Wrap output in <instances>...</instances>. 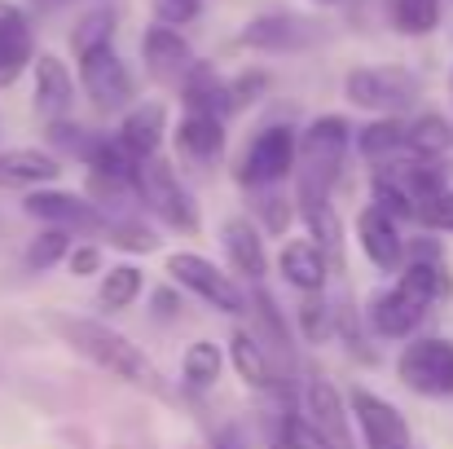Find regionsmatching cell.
<instances>
[{
  "mask_svg": "<svg viewBox=\"0 0 453 449\" xmlns=\"http://www.w3.org/2000/svg\"><path fill=\"white\" fill-rule=\"evenodd\" d=\"M44 330H53V335H58V344H66L75 357L93 361L97 370H106V375L124 379L128 388L172 401V388L163 383L158 366H154L150 357H146V352H142L124 330H115V326H106V321H97V317L62 313V308H49V313H44Z\"/></svg>",
  "mask_w": 453,
  "mask_h": 449,
  "instance_id": "obj_1",
  "label": "cell"
},
{
  "mask_svg": "<svg viewBox=\"0 0 453 449\" xmlns=\"http://www.w3.org/2000/svg\"><path fill=\"white\" fill-rule=\"evenodd\" d=\"M352 150V124L343 115H317L300 128V159H296V203H326L343 176Z\"/></svg>",
  "mask_w": 453,
  "mask_h": 449,
  "instance_id": "obj_2",
  "label": "cell"
},
{
  "mask_svg": "<svg viewBox=\"0 0 453 449\" xmlns=\"http://www.w3.org/2000/svg\"><path fill=\"white\" fill-rule=\"evenodd\" d=\"M133 190H137L142 212H150L158 225H167V229H176V234H189V238L203 229V216H198L194 194L185 190V181L176 176V167H172L163 154H154V159H142V163H137V181H133Z\"/></svg>",
  "mask_w": 453,
  "mask_h": 449,
  "instance_id": "obj_3",
  "label": "cell"
},
{
  "mask_svg": "<svg viewBox=\"0 0 453 449\" xmlns=\"http://www.w3.org/2000/svg\"><path fill=\"white\" fill-rule=\"evenodd\" d=\"M343 97H348V106L370 111V115H405V111L418 106L423 80H418V71L396 66V62L352 66V71L343 75Z\"/></svg>",
  "mask_w": 453,
  "mask_h": 449,
  "instance_id": "obj_4",
  "label": "cell"
},
{
  "mask_svg": "<svg viewBox=\"0 0 453 449\" xmlns=\"http://www.w3.org/2000/svg\"><path fill=\"white\" fill-rule=\"evenodd\" d=\"M163 274H167V283H176L180 291L198 296L207 308H216L225 317H247L251 313V296L242 291V283L234 274H225L216 260L198 256V252H172Z\"/></svg>",
  "mask_w": 453,
  "mask_h": 449,
  "instance_id": "obj_5",
  "label": "cell"
},
{
  "mask_svg": "<svg viewBox=\"0 0 453 449\" xmlns=\"http://www.w3.org/2000/svg\"><path fill=\"white\" fill-rule=\"evenodd\" d=\"M296 159H300V128L291 124H265L234 167V181L242 190H273L287 185L296 176Z\"/></svg>",
  "mask_w": 453,
  "mask_h": 449,
  "instance_id": "obj_6",
  "label": "cell"
},
{
  "mask_svg": "<svg viewBox=\"0 0 453 449\" xmlns=\"http://www.w3.org/2000/svg\"><path fill=\"white\" fill-rule=\"evenodd\" d=\"M75 66H80V89H84V97L97 115H124L137 102V80H133V71H128V62L119 58L115 44L75 58Z\"/></svg>",
  "mask_w": 453,
  "mask_h": 449,
  "instance_id": "obj_7",
  "label": "cell"
},
{
  "mask_svg": "<svg viewBox=\"0 0 453 449\" xmlns=\"http://www.w3.org/2000/svg\"><path fill=\"white\" fill-rule=\"evenodd\" d=\"M396 379L418 397H453V339L414 335L396 352Z\"/></svg>",
  "mask_w": 453,
  "mask_h": 449,
  "instance_id": "obj_8",
  "label": "cell"
},
{
  "mask_svg": "<svg viewBox=\"0 0 453 449\" xmlns=\"http://www.w3.org/2000/svg\"><path fill=\"white\" fill-rule=\"evenodd\" d=\"M22 212L31 221L53 225V229H66V234H106V225H111V212L106 207H97L88 194L58 190V185H44V190L22 194Z\"/></svg>",
  "mask_w": 453,
  "mask_h": 449,
  "instance_id": "obj_9",
  "label": "cell"
},
{
  "mask_svg": "<svg viewBox=\"0 0 453 449\" xmlns=\"http://www.w3.org/2000/svg\"><path fill=\"white\" fill-rule=\"evenodd\" d=\"M326 27L308 13L296 9H269V13H256L242 31H238V44L251 49V53H303L312 44H321Z\"/></svg>",
  "mask_w": 453,
  "mask_h": 449,
  "instance_id": "obj_10",
  "label": "cell"
},
{
  "mask_svg": "<svg viewBox=\"0 0 453 449\" xmlns=\"http://www.w3.org/2000/svg\"><path fill=\"white\" fill-rule=\"evenodd\" d=\"M348 410H352V423H357L365 449H410L414 445L405 414L392 401H383L379 392H370L365 383H352L348 388Z\"/></svg>",
  "mask_w": 453,
  "mask_h": 449,
  "instance_id": "obj_11",
  "label": "cell"
},
{
  "mask_svg": "<svg viewBox=\"0 0 453 449\" xmlns=\"http://www.w3.org/2000/svg\"><path fill=\"white\" fill-rule=\"evenodd\" d=\"M300 401H303V419H308V428L317 432L321 445L326 449H357V441H352V410H348V397H343L330 379L308 375Z\"/></svg>",
  "mask_w": 453,
  "mask_h": 449,
  "instance_id": "obj_12",
  "label": "cell"
},
{
  "mask_svg": "<svg viewBox=\"0 0 453 449\" xmlns=\"http://www.w3.org/2000/svg\"><path fill=\"white\" fill-rule=\"evenodd\" d=\"M357 247L361 256L379 269V274H401L405 269V256H410V243L401 234V221L388 216L383 207L365 203L357 212Z\"/></svg>",
  "mask_w": 453,
  "mask_h": 449,
  "instance_id": "obj_13",
  "label": "cell"
},
{
  "mask_svg": "<svg viewBox=\"0 0 453 449\" xmlns=\"http://www.w3.org/2000/svg\"><path fill=\"white\" fill-rule=\"evenodd\" d=\"M229 361H234L238 379L251 392H260V397H287V375H282L278 357L260 344V335L251 326H234V335H229Z\"/></svg>",
  "mask_w": 453,
  "mask_h": 449,
  "instance_id": "obj_14",
  "label": "cell"
},
{
  "mask_svg": "<svg viewBox=\"0 0 453 449\" xmlns=\"http://www.w3.org/2000/svg\"><path fill=\"white\" fill-rule=\"evenodd\" d=\"M142 62H146V75H150L154 84L180 89V80L189 75V66L198 58H194L189 40L180 35V27L154 22V27H146V35H142Z\"/></svg>",
  "mask_w": 453,
  "mask_h": 449,
  "instance_id": "obj_15",
  "label": "cell"
},
{
  "mask_svg": "<svg viewBox=\"0 0 453 449\" xmlns=\"http://www.w3.org/2000/svg\"><path fill=\"white\" fill-rule=\"evenodd\" d=\"M31 106H35V115L44 124L71 120V111H75V75H71V66L58 53H35V66H31Z\"/></svg>",
  "mask_w": 453,
  "mask_h": 449,
  "instance_id": "obj_16",
  "label": "cell"
},
{
  "mask_svg": "<svg viewBox=\"0 0 453 449\" xmlns=\"http://www.w3.org/2000/svg\"><path fill=\"white\" fill-rule=\"evenodd\" d=\"M35 66V22L22 4L0 0V89H13Z\"/></svg>",
  "mask_w": 453,
  "mask_h": 449,
  "instance_id": "obj_17",
  "label": "cell"
},
{
  "mask_svg": "<svg viewBox=\"0 0 453 449\" xmlns=\"http://www.w3.org/2000/svg\"><path fill=\"white\" fill-rule=\"evenodd\" d=\"M172 137V124H167V102L146 97V102H133L124 115H119V128H115V142L128 150L137 163L154 159L163 142Z\"/></svg>",
  "mask_w": 453,
  "mask_h": 449,
  "instance_id": "obj_18",
  "label": "cell"
},
{
  "mask_svg": "<svg viewBox=\"0 0 453 449\" xmlns=\"http://www.w3.org/2000/svg\"><path fill=\"white\" fill-rule=\"evenodd\" d=\"M220 247L229 256V269L238 278H247L251 287L269 278V252H265V229L251 221V216H225L220 225Z\"/></svg>",
  "mask_w": 453,
  "mask_h": 449,
  "instance_id": "obj_19",
  "label": "cell"
},
{
  "mask_svg": "<svg viewBox=\"0 0 453 449\" xmlns=\"http://www.w3.org/2000/svg\"><path fill=\"white\" fill-rule=\"evenodd\" d=\"M423 317H427V304L414 299L410 291H401L396 283L383 287V291H374L370 304H365V321H370V330L379 339H414V330L423 326Z\"/></svg>",
  "mask_w": 453,
  "mask_h": 449,
  "instance_id": "obj_20",
  "label": "cell"
},
{
  "mask_svg": "<svg viewBox=\"0 0 453 449\" xmlns=\"http://www.w3.org/2000/svg\"><path fill=\"white\" fill-rule=\"evenodd\" d=\"M66 172V159H58L53 150L40 146H13L0 150V185L4 190H44V185H58Z\"/></svg>",
  "mask_w": 453,
  "mask_h": 449,
  "instance_id": "obj_21",
  "label": "cell"
},
{
  "mask_svg": "<svg viewBox=\"0 0 453 449\" xmlns=\"http://www.w3.org/2000/svg\"><path fill=\"white\" fill-rule=\"evenodd\" d=\"M172 150H176V159L189 163V167H211V163H220V154H225V120L185 111V115L176 120V128H172Z\"/></svg>",
  "mask_w": 453,
  "mask_h": 449,
  "instance_id": "obj_22",
  "label": "cell"
},
{
  "mask_svg": "<svg viewBox=\"0 0 453 449\" xmlns=\"http://www.w3.org/2000/svg\"><path fill=\"white\" fill-rule=\"evenodd\" d=\"M278 274H282V283L296 287L300 296H317V291H326V283H330V260H326V252H321L312 238H291V243H282V252H278Z\"/></svg>",
  "mask_w": 453,
  "mask_h": 449,
  "instance_id": "obj_23",
  "label": "cell"
},
{
  "mask_svg": "<svg viewBox=\"0 0 453 449\" xmlns=\"http://www.w3.org/2000/svg\"><path fill=\"white\" fill-rule=\"evenodd\" d=\"M180 106L194 111V115H216V120H229L234 115V97H229V80L211 66V62H194L189 75L180 80Z\"/></svg>",
  "mask_w": 453,
  "mask_h": 449,
  "instance_id": "obj_24",
  "label": "cell"
},
{
  "mask_svg": "<svg viewBox=\"0 0 453 449\" xmlns=\"http://www.w3.org/2000/svg\"><path fill=\"white\" fill-rule=\"evenodd\" d=\"M357 150H361V159L374 172L410 159V120H401V115H374L365 128H357Z\"/></svg>",
  "mask_w": 453,
  "mask_h": 449,
  "instance_id": "obj_25",
  "label": "cell"
},
{
  "mask_svg": "<svg viewBox=\"0 0 453 449\" xmlns=\"http://www.w3.org/2000/svg\"><path fill=\"white\" fill-rule=\"evenodd\" d=\"M300 216H303V225H308V238L326 252L330 274H343V221H339L334 203L330 198L326 203H303Z\"/></svg>",
  "mask_w": 453,
  "mask_h": 449,
  "instance_id": "obj_26",
  "label": "cell"
},
{
  "mask_svg": "<svg viewBox=\"0 0 453 449\" xmlns=\"http://www.w3.org/2000/svg\"><path fill=\"white\" fill-rule=\"evenodd\" d=\"M142 296H146V274H142L133 260L111 265V269L102 274V283H97V304L111 308V313H128Z\"/></svg>",
  "mask_w": 453,
  "mask_h": 449,
  "instance_id": "obj_27",
  "label": "cell"
},
{
  "mask_svg": "<svg viewBox=\"0 0 453 449\" xmlns=\"http://www.w3.org/2000/svg\"><path fill=\"white\" fill-rule=\"evenodd\" d=\"M453 150V124L436 111H418L410 120V159H427V163H445Z\"/></svg>",
  "mask_w": 453,
  "mask_h": 449,
  "instance_id": "obj_28",
  "label": "cell"
},
{
  "mask_svg": "<svg viewBox=\"0 0 453 449\" xmlns=\"http://www.w3.org/2000/svg\"><path fill=\"white\" fill-rule=\"evenodd\" d=\"M220 370H225V352L211 339H194L180 352V375H185V388L189 392H211L220 383Z\"/></svg>",
  "mask_w": 453,
  "mask_h": 449,
  "instance_id": "obj_29",
  "label": "cell"
},
{
  "mask_svg": "<svg viewBox=\"0 0 453 449\" xmlns=\"http://www.w3.org/2000/svg\"><path fill=\"white\" fill-rule=\"evenodd\" d=\"M115 31H119V13H115L111 4L84 9V13L75 18V27H71V53L84 58V53H93V49H106V44H115Z\"/></svg>",
  "mask_w": 453,
  "mask_h": 449,
  "instance_id": "obj_30",
  "label": "cell"
},
{
  "mask_svg": "<svg viewBox=\"0 0 453 449\" xmlns=\"http://www.w3.org/2000/svg\"><path fill=\"white\" fill-rule=\"evenodd\" d=\"M71 247H75V243H71L66 229L40 225V234L27 238V247H22V269H27V274H49L53 265H66Z\"/></svg>",
  "mask_w": 453,
  "mask_h": 449,
  "instance_id": "obj_31",
  "label": "cell"
},
{
  "mask_svg": "<svg viewBox=\"0 0 453 449\" xmlns=\"http://www.w3.org/2000/svg\"><path fill=\"white\" fill-rule=\"evenodd\" d=\"M251 212H256V225L265 234H287L296 225L300 203H296V194H287L282 185H273V190H251Z\"/></svg>",
  "mask_w": 453,
  "mask_h": 449,
  "instance_id": "obj_32",
  "label": "cell"
},
{
  "mask_svg": "<svg viewBox=\"0 0 453 449\" xmlns=\"http://www.w3.org/2000/svg\"><path fill=\"white\" fill-rule=\"evenodd\" d=\"M388 18L401 35H432L445 18V0H388Z\"/></svg>",
  "mask_w": 453,
  "mask_h": 449,
  "instance_id": "obj_33",
  "label": "cell"
},
{
  "mask_svg": "<svg viewBox=\"0 0 453 449\" xmlns=\"http://www.w3.org/2000/svg\"><path fill=\"white\" fill-rule=\"evenodd\" d=\"M296 321H300L303 344H326V339L339 330V317H334V308H330L326 291H317V296H303L300 308H296Z\"/></svg>",
  "mask_w": 453,
  "mask_h": 449,
  "instance_id": "obj_34",
  "label": "cell"
},
{
  "mask_svg": "<svg viewBox=\"0 0 453 449\" xmlns=\"http://www.w3.org/2000/svg\"><path fill=\"white\" fill-rule=\"evenodd\" d=\"M44 142L53 146V154H58V159L88 163L102 137H97V133H84V128H80V124H71V120H58V124H49V128H44Z\"/></svg>",
  "mask_w": 453,
  "mask_h": 449,
  "instance_id": "obj_35",
  "label": "cell"
},
{
  "mask_svg": "<svg viewBox=\"0 0 453 449\" xmlns=\"http://www.w3.org/2000/svg\"><path fill=\"white\" fill-rule=\"evenodd\" d=\"M370 203H374V207H383L388 216H396L401 225H405V221H418L410 190H405L392 172H374V176H370Z\"/></svg>",
  "mask_w": 453,
  "mask_h": 449,
  "instance_id": "obj_36",
  "label": "cell"
},
{
  "mask_svg": "<svg viewBox=\"0 0 453 449\" xmlns=\"http://www.w3.org/2000/svg\"><path fill=\"white\" fill-rule=\"evenodd\" d=\"M106 238H111V247H119V252H137V256H146V252L158 247V234H154L146 221H137V216H111Z\"/></svg>",
  "mask_w": 453,
  "mask_h": 449,
  "instance_id": "obj_37",
  "label": "cell"
},
{
  "mask_svg": "<svg viewBox=\"0 0 453 449\" xmlns=\"http://www.w3.org/2000/svg\"><path fill=\"white\" fill-rule=\"evenodd\" d=\"M269 84H273V75L265 71V66H251V71H238L234 80H229V97H234V111H242V106H256L265 93H269Z\"/></svg>",
  "mask_w": 453,
  "mask_h": 449,
  "instance_id": "obj_38",
  "label": "cell"
},
{
  "mask_svg": "<svg viewBox=\"0 0 453 449\" xmlns=\"http://www.w3.org/2000/svg\"><path fill=\"white\" fill-rule=\"evenodd\" d=\"M66 274L71 278H102L106 274V256L97 243H75L71 256H66Z\"/></svg>",
  "mask_w": 453,
  "mask_h": 449,
  "instance_id": "obj_39",
  "label": "cell"
},
{
  "mask_svg": "<svg viewBox=\"0 0 453 449\" xmlns=\"http://www.w3.org/2000/svg\"><path fill=\"white\" fill-rule=\"evenodd\" d=\"M150 9H154V22L185 27V22H194L203 13V0H150Z\"/></svg>",
  "mask_w": 453,
  "mask_h": 449,
  "instance_id": "obj_40",
  "label": "cell"
},
{
  "mask_svg": "<svg viewBox=\"0 0 453 449\" xmlns=\"http://www.w3.org/2000/svg\"><path fill=\"white\" fill-rule=\"evenodd\" d=\"M180 308H185V299H180V287H176V283H167V287L150 291L154 321H176V317H180Z\"/></svg>",
  "mask_w": 453,
  "mask_h": 449,
  "instance_id": "obj_41",
  "label": "cell"
},
{
  "mask_svg": "<svg viewBox=\"0 0 453 449\" xmlns=\"http://www.w3.org/2000/svg\"><path fill=\"white\" fill-rule=\"evenodd\" d=\"M211 449H251V445H247V437L238 428H216L211 432Z\"/></svg>",
  "mask_w": 453,
  "mask_h": 449,
  "instance_id": "obj_42",
  "label": "cell"
},
{
  "mask_svg": "<svg viewBox=\"0 0 453 449\" xmlns=\"http://www.w3.org/2000/svg\"><path fill=\"white\" fill-rule=\"evenodd\" d=\"M62 4H71V0H31V9H40V13H53V9H62Z\"/></svg>",
  "mask_w": 453,
  "mask_h": 449,
  "instance_id": "obj_43",
  "label": "cell"
},
{
  "mask_svg": "<svg viewBox=\"0 0 453 449\" xmlns=\"http://www.w3.org/2000/svg\"><path fill=\"white\" fill-rule=\"evenodd\" d=\"M312 4H321V9H330V4H339V0H312Z\"/></svg>",
  "mask_w": 453,
  "mask_h": 449,
  "instance_id": "obj_44",
  "label": "cell"
}]
</instances>
